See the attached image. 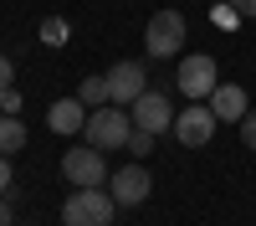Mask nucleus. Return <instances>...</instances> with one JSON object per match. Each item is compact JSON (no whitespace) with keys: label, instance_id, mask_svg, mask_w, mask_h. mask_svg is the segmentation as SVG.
Returning <instances> with one entry per match:
<instances>
[{"label":"nucleus","instance_id":"f257e3e1","mask_svg":"<svg viewBox=\"0 0 256 226\" xmlns=\"http://www.w3.org/2000/svg\"><path fill=\"white\" fill-rule=\"evenodd\" d=\"M118 221V200L102 185H77L62 200V226H113Z\"/></svg>","mask_w":256,"mask_h":226},{"label":"nucleus","instance_id":"f03ea898","mask_svg":"<svg viewBox=\"0 0 256 226\" xmlns=\"http://www.w3.org/2000/svg\"><path fill=\"white\" fill-rule=\"evenodd\" d=\"M82 139H88L92 149H102V154L128 149V139H134V113H128L123 103H102V108L88 113V129H82Z\"/></svg>","mask_w":256,"mask_h":226},{"label":"nucleus","instance_id":"7ed1b4c3","mask_svg":"<svg viewBox=\"0 0 256 226\" xmlns=\"http://www.w3.org/2000/svg\"><path fill=\"white\" fill-rule=\"evenodd\" d=\"M174 88L184 93V103H205L210 93L220 88V67L210 52H184L180 67H174Z\"/></svg>","mask_w":256,"mask_h":226},{"label":"nucleus","instance_id":"20e7f679","mask_svg":"<svg viewBox=\"0 0 256 226\" xmlns=\"http://www.w3.org/2000/svg\"><path fill=\"white\" fill-rule=\"evenodd\" d=\"M184 11H154L148 16V26H144V52L154 57V62H169V57H180L184 52Z\"/></svg>","mask_w":256,"mask_h":226},{"label":"nucleus","instance_id":"39448f33","mask_svg":"<svg viewBox=\"0 0 256 226\" xmlns=\"http://www.w3.org/2000/svg\"><path fill=\"white\" fill-rule=\"evenodd\" d=\"M62 180H72V190H77V185H108V180H113L108 154H102V149H92L88 139H82V144H72V149L62 154Z\"/></svg>","mask_w":256,"mask_h":226},{"label":"nucleus","instance_id":"423d86ee","mask_svg":"<svg viewBox=\"0 0 256 226\" xmlns=\"http://www.w3.org/2000/svg\"><path fill=\"white\" fill-rule=\"evenodd\" d=\"M220 118L210 113V103H184V113H174V139L184 149H205L210 139H216Z\"/></svg>","mask_w":256,"mask_h":226},{"label":"nucleus","instance_id":"0eeeda50","mask_svg":"<svg viewBox=\"0 0 256 226\" xmlns=\"http://www.w3.org/2000/svg\"><path fill=\"white\" fill-rule=\"evenodd\" d=\"M108 190H113L118 205H144L148 195H154V175L144 170V159H134V164H123V170H113Z\"/></svg>","mask_w":256,"mask_h":226},{"label":"nucleus","instance_id":"6e6552de","mask_svg":"<svg viewBox=\"0 0 256 226\" xmlns=\"http://www.w3.org/2000/svg\"><path fill=\"white\" fill-rule=\"evenodd\" d=\"M134 129H148V134H169L174 129V103H169V93L148 88L144 98H134Z\"/></svg>","mask_w":256,"mask_h":226},{"label":"nucleus","instance_id":"1a4fd4ad","mask_svg":"<svg viewBox=\"0 0 256 226\" xmlns=\"http://www.w3.org/2000/svg\"><path fill=\"white\" fill-rule=\"evenodd\" d=\"M108 93H113V103L134 108V98H144V93H148L144 62H113V67H108Z\"/></svg>","mask_w":256,"mask_h":226},{"label":"nucleus","instance_id":"9d476101","mask_svg":"<svg viewBox=\"0 0 256 226\" xmlns=\"http://www.w3.org/2000/svg\"><path fill=\"white\" fill-rule=\"evenodd\" d=\"M205 103H210V113H216L220 123H241V118L251 113V98H246V88H241V82H220V88L210 93Z\"/></svg>","mask_w":256,"mask_h":226},{"label":"nucleus","instance_id":"9b49d317","mask_svg":"<svg viewBox=\"0 0 256 226\" xmlns=\"http://www.w3.org/2000/svg\"><path fill=\"white\" fill-rule=\"evenodd\" d=\"M46 129L52 134H82L88 129V103L82 98H56L46 108Z\"/></svg>","mask_w":256,"mask_h":226},{"label":"nucleus","instance_id":"f8f14e48","mask_svg":"<svg viewBox=\"0 0 256 226\" xmlns=\"http://www.w3.org/2000/svg\"><path fill=\"white\" fill-rule=\"evenodd\" d=\"M20 144H26V123H20V113H0V154H16Z\"/></svg>","mask_w":256,"mask_h":226},{"label":"nucleus","instance_id":"ddd939ff","mask_svg":"<svg viewBox=\"0 0 256 226\" xmlns=\"http://www.w3.org/2000/svg\"><path fill=\"white\" fill-rule=\"evenodd\" d=\"M77 98L88 103V108H102V103H113V93H108V77H82V82H77Z\"/></svg>","mask_w":256,"mask_h":226},{"label":"nucleus","instance_id":"4468645a","mask_svg":"<svg viewBox=\"0 0 256 226\" xmlns=\"http://www.w3.org/2000/svg\"><path fill=\"white\" fill-rule=\"evenodd\" d=\"M41 41H46V47H67L72 41V21L67 16H46L41 21Z\"/></svg>","mask_w":256,"mask_h":226},{"label":"nucleus","instance_id":"2eb2a0df","mask_svg":"<svg viewBox=\"0 0 256 226\" xmlns=\"http://www.w3.org/2000/svg\"><path fill=\"white\" fill-rule=\"evenodd\" d=\"M210 21H216L220 31H236V26H241V11L230 6V0H220V6H210Z\"/></svg>","mask_w":256,"mask_h":226},{"label":"nucleus","instance_id":"dca6fc26","mask_svg":"<svg viewBox=\"0 0 256 226\" xmlns=\"http://www.w3.org/2000/svg\"><path fill=\"white\" fill-rule=\"evenodd\" d=\"M154 144H159V134L134 129V139H128V154H134V159H148V154H154Z\"/></svg>","mask_w":256,"mask_h":226},{"label":"nucleus","instance_id":"f3484780","mask_svg":"<svg viewBox=\"0 0 256 226\" xmlns=\"http://www.w3.org/2000/svg\"><path fill=\"white\" fill-rule=\"evenodd\" d=\"M241 144H246V149H256V108L241 118Z\"/></svg>","mask_w":256,"mask_h":226},{"label":"nucleus","instance_id":"a211bd4d","mask_svg":"<svg viewBox=\"0 0 256 226\" xmlns=\"http://www.w3.org/2000/svg\"><path fill=\"white\" fill-rule=\"evenodd\" d=\"M0 113H20V93H16V88L0 93Z\"/></svg>","mask_w":256,"mask_h":226},{"label":"nucleus","instance_id":"6ab92c4d","mask_svg":"<svg viewBox=\"0 0 256 226\" xmlns=\"http://www.w3.org/2000/svg\"><path fill=\"white\" fill-rule=\"evenodd\" d=\"M16 88V67H10V57H0V93Z\"/></svg>","mask_w":256,"mask_h":226},{"label":"nucleus","instance_id":"aec40b11","mask_svg":"<svg viewBox=\"0 0 256 226\" xmlns=\"http://www.w3.org/2000/svg\"><path fill=\"white\" fill-rule=\"evenodd\" d=\"M0 195H10V154H0Z\"/></svg>","mask_w":256,"mask_h":226},{"label":"nucleus","instance_id":"412c9836","mask_svg":"<svg viewBox=\"0 0 256 226\" xmlns=\"http://www.w3.org/2000/svg\"><path fill=\"white\" fill-rule=\"evenodd\" d=\"M0 226H16V205H10L6 195H0Z\"/></svg>","mask_w":256,"mask_h":226},{"label":"nucleus","instance_id":"4be33fe9","mask_svg":"<svg viewBox=\"0 0 256 226\" xmlns=\"http://www.w3.org/2000/svg\"><path fill=\"white\" fill-rule=\"evenodd\" d=\"M230 6H236L241 16H256V0H230Z\"/></svg>","mask_w":256,"mask_h":226}]
</instances>
